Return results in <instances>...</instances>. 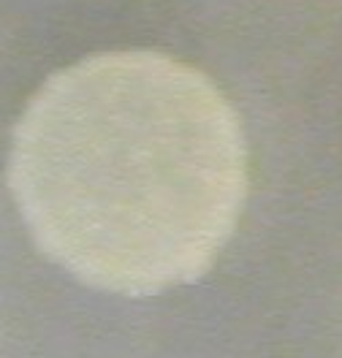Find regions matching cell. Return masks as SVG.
Masks as SVG:
<instances>
[{
  "mask_svg": "<svg viewBox=\"0 0 342 358\" xmlns=\"http://www.w3.org/2000/svg\"><path fill=\"white\" fill-rule=\"evenodd\" d=\"M8 179L46 258L92 288L155 296L215 264L245 203L248 152L201 71L106 52L33 95Z\"/></svg>",
  "mask_w": 342,
  "mask_h": 358,
  "instance_id": "1",
  "label": "cell"
}]
</instances>
